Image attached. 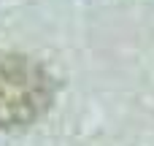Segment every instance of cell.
Segmentation results:
<instances>
[{
    "label": "cell",
    "instance_id": "1",
    "mask_svg": "<svg viewBox=\"0 0 154 146\" xmlns=\"http://www.w3.org/2000/svg\"><path fill=\"white\" fill-rule=\"evenodd\" d=\"M54 79L32 57L0 51V130H24L54 103Z\"/></svg>",
    "mask_w": 154,
    "mask_h": 146
}]
</instances>
